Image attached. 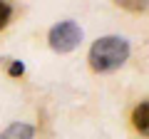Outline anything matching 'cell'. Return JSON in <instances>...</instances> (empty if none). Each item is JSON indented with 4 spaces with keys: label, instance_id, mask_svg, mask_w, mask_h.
<instances>
[{
    "label": "cell",
    "instance_id": "1",
    "mask_svg": "<svg viewBox=\"0 0 149 139\" xmlns=\"http://www.w3.org/2000/svg\"><path fill=\"white\" fill-rule=\"evenodd\" d=\"M127 60H129V42L119 35H104V38L95 40L90 47V55H87L92 72H100V75L119 70Z\"/></svg>",
    "mask_w": 149,
    "mask_h": 139
},
{
    "label": "cell",
    "instance_id": "2",
    "mask_svg": "<svg viewBox=\"0 0 149 139\" xmlns=\"http://www.w3.org/2000/svg\"><path fill=\"white\" fill-rule=\"evenodd\" d=\"M82 38H85V32H82V27L74 20H62V22H57V25H52L50 32H47L50 47H52L55 52H60V55L72 52V50L82 42Z\"/></svg>",
    "mask_w": 149,
    "mask_h": 139
},
{
    "label": "cell",
    "instance_id": "3",
    "mask_svg": "<svg viewBox=\"0 0 149 139\" xmlns=\"http://www.w3.org/2000/svg\"><path fill=\"white\" fill-rule=\"evenodd\" d=\"M132 124H134V129H137L142 137H147V134H149V102L147 99H142L137 107H134Z\"/></svg>",
    "mask_w": 149,
    "mask_h": 139
},
{
    "label": "cell",
    "instance_id": "4",
    "mask_svg": "<svg viewBox=\"0 0 149 139\" xmlns=\"http://www.w3.org/2000/svg\"><path fill=\"white\" fill-rule=\"evenodd\" d=\"M35 137V127L27 122H13L0 132V139H32Z\"/></svg>",
    "mask_w": 149,
    "mask_h": 139
},
{
    "label": "cell",
    "instance_id": "5",
    "mask_svg": "<svg viewBox=\"0 0 149 139\" xmlns=\"http://www.w3.org/2000/svg\"><path fill=\"white\" fill-rule=\"evenodd\" d=\"M3 65H5V70H8V75H10V77H22V75H25V62H22V60L5 57Z\"/></svg>",
    "mask_w": 149,
    "mask_h": 139
},
{
    "label": "cell",
    "instance_id": "6",
    "mask_svg": "<svg viewBox=\"0 0 149 139\" xmlns=\"http://www.w3.org/2000/svg\"><path fill=\"white\" fill-rule=\"evenodd\" d=\"M10 17H13V5L10 3H0V30L10 22Z\"/></svg>",
    "mask_w": 149,
    "mask_h": 139
},
{
    "label": "cell",
    "instance_id": "7",
    "mask_svg": "<svg viewBox=\"0 0 149 139\" xmlns=\"http://www.w3.org/2000/svg\"><path fill=\"white\" fill-rule=\"evenodd\" d=\"M119 8H124V10H132V13H144V10H147V3H134V0H124V3H119Z\"/></svg>",
    "mask_w": 149,
    "mask_h": 139
}]
</instances>
